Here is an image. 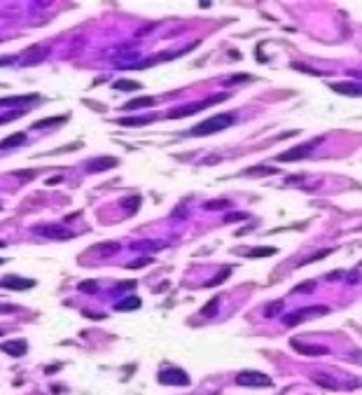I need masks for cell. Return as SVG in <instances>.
<instances>
[{
    "label": "cell",
    "mask_w": 362,
    "mask_h": 395,
    "mask_svg": "<svg viewBox=\"0 0 362 395\" xmlns=\"http://www.w3.org/2000/svg\"><path fill=\"white\" fill-rule=\"evenodd\" d=\"M3 246H5V243H3V241H0V248H3Z\"/></svg>",
    "instance_id": "cell-38"
},
{
    "label": "cell",
    "mask_w": 362,
    "mask_h": 395,
    "mask_svg": "<svg viewBox=\"0 0 362 395\" xmlns=\"http://www.w3.org/2000/svg\"><path fill=\"white\" fill-rule=\"evenodd\" d=\"M0 264H5V262H3V260H0Z\"/></svg>",
    "instance_id": "cell-39"
},
{
    "label": "cell",
    "mask_w": 362,
    "mask_h": 395,
    "mask_svg": "<svg viewBox=\"0 0 362 395\" xmlns=\"http://www.w3.org/2000/svg\"><path fill=\"white\" fill-rule=\"evenodd\" d=\"M227 96L225 94H217V96H213V98H206V101H199V103H185V106H178V108H173V110L168 112V117L171 120H180V117H187V115H194V112H201L204 108H208V106H213V103H222Z\"/></svg>",
    "instance_id": "cell-2"
},
{
    "label": "cell",
    "mask_w": 362,
    "mask_h": 395,
    "mask_svg": "<svg viewBox=\"0 0 362 395\" xmlns=\"http://www.w3.org/2000/svg\"><path fill=\"white\" fill-rule=\"evenodd\" d=\"M227 206H229V201L220 199V201H208V204H206V208H213V211H217V208H227Z\"/></svg>",
    "instance_id": "cell-30"
},
{
    "label": "cell",
    "mask_w": 362,
    "mask_h": 395,
    "mask_svg": "<svg viewBox=\"0 0 362 395\" xmlns=\"http://www.w3.org/2000/svg\"><path fill=\"white\" fill-rule=\"evenodd\" d=\"M292 348L297 353H301V356H325V353H330L325 346H313V344H301L299 339H292Z\"/></svg>",
    "instance_id": "cell-10"
},
{
    "label": "cell",
    "mask_w": 362,
    "mask_h": 395,
    "mask_svg": "<svg viewBox=\"0 0 362 395\" xmlns=\"http://www.w3.org/2000/svg\"><path fill=\"white\" fill-rule=\"evenodd\" d=\"M0 334H3V330H0Z\"/></svg>",
    "instance_id": "cell-40"
},
{
    "label": "cell",
    "mask_w": 362,
    "mask_h": 395,
    "mask_svg": "<svg viewBox=\"0 0 362 395\" xmlns=\"http://www.w3.org/2000/svg\"><path fill=\"white\" fill-rule=\"evenodd\" d=\"M79 290H84V292H96V283L94 281H82V283H79Z\"/></svg>",
    "instance_id": "cell-31"
},
{
    "label": "cell",
    "mask_w": 362,
    "mask_h": 395,
    "mask_svg": "<svg viewBox=\"0 0 362 395\" xmlns=\"http://www.w3.org/2000/svg\"><path fill=\"white\" fill-rule=\"evenodd\" d=\"M323 138H315V141H311V143H306V145H299V148H292V150H288V152H283V154H278V162H299V159H304V157H309L311 152H313V148L320 143Z\"/></svg>",
    "instance_id": "cell-6"
},
{
    "label": "cell",
    "mask_w": 362,
    "mask_h": 395,
    "mask_svg": "<svg viewBox=\"0 0 362 395\" xmlns=\"http://www.w3.org/2000/svg\"><path fill=\"white\" fill-rule=\"evenodd\" d=\"M234 122H236V117L231 115V112L206 117L204 122H199V124H194V127L189 129V136H210V133H217V131H222V129L231 127Z\"/></svg>",
    "instance_id": "cell-1"
},
{
    "label": "cell",
    "mask_w": 362,
    "mask_h": 395,
    "mask_svg": "<svg viewBox=\"0 0 362 395\" xmlns=\"http://www.w3.org/2000/svg\"><path fill=\"white\" fill-rule=\"evenodd\" d=\"M0 351H5L7 356H12V358H21V356L28 351V344H26V339H12V342L0 344Z\"/></svg>",
    "instance_id": "cell-8"
},
{
    "label": "cell",
    "mask_w": 362,
    "mask_h": 395,
    "mask_svg": "<svg viewBox=\"0 0 362 395\" xmlns=\"http://www.w3.org/2000/svg\"><path fill=\"white\" fill-rule=\"evenodd\" d=\"M26 143V133L19 131V133H12V136L3 138L0 141V150H10V148H19V145H24Z\"/></svg>",
    "instance_id": "cell-13"
},
{
    "label": "cell",
    "mask_w": 362,
    "mask_h": 395,
    "mask_svg": "<svg viewBox=\"0 0 362 395\" xmlns=\"http://www.w3.org/2000/svg\"><path fill=\"white\" fill-rule=\"evenodd\" d=\"M313 288H315V285H313V281H309L306 285H299V288H294V290H297V292H311Z\"/></svg>",
    "instance_id": "cell-33"
},
{
    "label": "cell",
    "mask_w": 362,
    "mask_h": 395,
    "mask_svg": "<svg viewBox=\"0 0 362 395\" xmlns=\"http://www.w3.org/2000/svg\"><path fill=\"white\" fill-rule=\"evenodd\" d=\"M112 87L122 89V91H136V89H140V82H136V80H117Z\"/></svg>",
    "instance_id": "cell-18"
},
{
    "label": "cell",
    "mask_w": 362,
    "mask_h": 395,
    "mask_svg": "<svg viewBox=\"0 0 362 395\" xmlns=\"http://www.w3.org/2000/svg\"><path fill=\"white\" fill-rule=\"evenodd\" d=\"M122 206H124V208H126V211H129V213H133V211H136V208H138V206H140V196H138V194H133V196H126V199L122 201Z\"/></svg>",
    "instance_id": "cell-20"
},
{
    "label": "cell",
    "mask_w": 362,
    "mask_h": 395,
    "mask_svg": "<svg viewBox=\"0 0 362 395\" xmlns=\"http://www.w3.org/2000/svg\"><path fill=\"white\" fill-rule=\"evenodd\" d=\"M276 253V248H269V246H264V248H255V250H250V258H264V255H273Z\"/></svg>",
    "instance_id": "cell-23"
},
{
    "label": "cell",
    "mask_w": 362,
    "mask_h": 395,
    "mask_svg": "<svg viewBox=\"0 0 362 395\" xmlns=\"http://www.w3.org/2000/svg\"><path fill=\"white\" fill-rule=\"evenodd\" d=\"M243 213H234V215H227V220H241Z\"/></svg>",
    "instance_id": "cell-35"
},
{
    "label": "cell",
    "mask_w": 362,
    "mask_h": 395,
    "mask_svg": "<svg viewBox=\"0 0 362 395\" xmlns=\"http://www.w3.org/2000/svg\"><path fill=\"white\" fill-rule=\"evenodd\" d=\"M117 166V159L115 157H103V159H91L89 164H87V171L89 173H100V171H110Z\"/></svg>",
    "instance_id": "cell-9"
},
{
    "label": "cell",
    "mask_w": 362,
    "mask_h": 395,
    "mask_svg": "<svg viewBox=\"0 0 362 395\" xmlns=\"http://www.w3.org/2000/svg\"><path fill=\"white\" fill-rule=\"evenodd\" d=\"M68 120V115H58V117H47V120H37L33 124V129H42V127H52V124H61V122Z\"/></svg>",
    "instance_id": "cell-19"
},
{
    "label": "cell",
    "mask_w": 362,
    "mask_h": 395,
    "mask_svg": "<svg viewBox=\"0 0 362 395\" xmlns=\"http://www.w3.org/2000/svg\"><path fill=\"white\" fill-rule=\"evenodd\" d=\"M40 98V94H26V96H7V98H0V106H28V103H35Z\"/></svg>",
    "instance_id": "cell-11"
},
{
    "label": "cell",
    "mask_w": 362,
    "mask_h": 395,
    "mask_svg": "<svg viewBox=\"0 0 362 395\" xmlns=\"http://www.w3.org/2000/svg\"><path fill=\"white\" fill-rule=\"evenodd\" d=\"M150 262H152L150 258H140V260H133V262H129L126 267H129V269H140V267H147Z\"/></svg>",
    "instance_id": "cell-26"
},
{
    "label": "cell",
    "mask_w": 362,
    "mask_h": 395,
    "mask_svg": "<svg viewBox=\"0 0 362 395\" xmlns=\"http://www.w3.org/2000/svg\"><path fill=\"white\" fill-rule=\"evenodd\" d=\"M280 311H283V302H273V304H267V309H264V316H267V318H273V316H278Z\"/></svg>",
    "instance_id": "cell-21"
},
{
    "label": "cell",
    "mask_w": 362,
    "mask_h": 395,
    "mask_svg": "<svg viewBox=\"0 0 362 395\" xmlns=\"http://www.w3.org/2000/svg\"><path fill=\"white\" fill-rule=\"evenodd\" d=\"M133 309H140V297H126V300L115 304V311H133Z\"/></svg>",
    "instance_id": "cell-16"
},
{
    "label": "cell",
    "mask_w": 362,
    "mask_h": 395,
    "mask_svg": "<svg viewBox=\"0 0 362 395\" xmlns=\"http://www.w3.org/2000/svg\"><path fill=\"white\" fill-rule=\"evenodd\" d=\"M35 234H42V236H49V239H68L70 236L63 227H35Z\"/></svg>",
    "instance_id": "cell-14"
},
{
    "label": "cell",
    "mask_w": 362,
    "mask_h": 395,
    "mask_svg": "<svg viewBox=\"0 0 362 395\" xmlns=\"http://www.w3.org/2000/svg\"><path fill=\"white\" fill-rule=\"evenodd\" d=\"M325 313H330V309H327L325 304H320V306H309V309H299V311H294V313H288V316L283 318V325H285V327H294V325H299L301 321H306V318L325 316Z\"/></svg>",
    "instance_id": "cell-3"
},
{
    "label": "cell",
    "mask_w": 362,
    "mask_h": 395,
    "mask_svg": "<svg viewBox=\"0 0 362 395\" xmlns=\"http://www.w3.org/2000/svg\"><path fill=\"white\" fill-rule=\"evenodd\" d=\"M248 80H252V75H246V73H241V75H234L231 80H227L225 85L229 87V85H238V82H248Z\"/></svg>",
    "instance_id": "cell-25"
},
{
    "label": "cell",
    "mask_w": 362,
    "mask_h": 395,
    "mask_svg": "<svg viewBox=\"0 0 362 395\" xmlns=\"http://www.w3.org/2000/svg\"><path fill=\"white\" fill-rule=\"evenodd\" d=\"M117 250V243H108V248H94V253L98 255H112Z\"/></svg>",
    "instance_id": "cell-29"
},
{
    "label": "cell",
    "mask_w": 362,
    "mask_h": 395,
    "mask_svg": "<svg viewBox=\"0 0 362 395\" xmlns=\"http://www.w3.org/2000/svg\"><path fill=\"white\" fill-rule=\"evenodd\" d=\"M248 173H252V175H273L276 173V169H271V166H257V169H248Z\"/></svg>",
    "instance_id": "cell-24"
},
{
    "label": "cell",
    "mask_w": 362,
    "mask_h": 395,
    "mask_svg": "<svg viewBox=\"0 0 362 395\" xmlns=\"http://www.w3.org/2000/svg\"><path fill=\"white\" fill-rule=\"evenodd\" d=\"M229 271H231V269H229V267H227V269H222L220 274H217V276H215V279L210 281V283H208V285H220V283H222V281H225V279H227V276H229Z\"/></svg>",
    "instance_id": "cell-28"
},
{
    "label": "cell",
    "mask_w": 362,
    "mask_h": 395,
    "mask_svg": "<svg viewBox=\"0 0 362 395\" xmlns=\"http://www.w3.org/2000/svg\"><path fill=\"white\" fill-rule=\"evenodd\" d=\"M157 379H159V384H164V386H189L187 372H185V369H180V367L162 369V372L157 374Z\"/></svg>",
    "instance_id": "cell-5"
},
{
    "label": "cell",
    "mask_w": 362,
    "mask_h": 395,
    "mask_svg": "<svg viewBox=\"0 0 362 395\" xmlns=\"http://www.w3.org/2000/svg\"><path fill=\"white\" fill-rule=\"evenodd\" d=\"M357 279H360V271H351L348 274V283H357Z\"/></svg>",
    "instance_id": "cell-34"
},
{
    "label": "cell",
    "mask_w": 362,
    "mask_h": 395,
    "mask_svg": "<svg viewBox=\"0 0 362 395\" xmlns=\"http://www.w3.org/2000/svg\"><path fill=\"white\" fill-rule=\"evenodd\" d=\"M3 285H5L7 290H28V288L35 285V281L33 279H19V276H7Z\"/></svg>",
    "instance_id": "cell-12"
},
{
    "label": "cell",
    "mask_w": 362,
    "mask_h": 395,
    "mask_svg": "<svg viewBox=\"0 0 362 395\" xmlns=\"http://www.w3.org/2000/svg\"><path fill=\"white\" fill-rule=\"evenodd\" d=\"M157 101L152 98V96H138V98H131L124 103V110H136V108H150L154 106Z\"/></svg>",
    "instance_id": "cell-15"
},
{
    "label": "cell",
    "mask_w": 362,
    "mask_h": 395,
    "mask_svg": "<svg viewBox=\"0 0 362 395\" xmlns=\"http://www.w3.org/2000/svg\"><path fill=\"white\" fill-rule=\"evenodd\" d=\"M7 64H12V58H0V66H7Z\"/></svg>",
    "instance_id": "cell-37"
},
{
    "label": "cell",
    "mask_w": 362,
    "mask_h": 395,
    "mask_svg": "<svg viewBox=\"0 0 362 395\" xmlns=\"http://www.w3.org/2000/svg\"><path fill=\"white\" fill-rule=\"evenodd\" d=\"M339 276H344L341 271H334V274H330V276H327V279H330V281H334V279H339Z\"/></svg>",
    "instance_id": "cell-36"
},
{
    "label": "cell",
    "mask_w": 362,
    "mask_h": 395,
    "mask_svg": "<svg viewBox=\"0 0 362 395\" xmlns=\"http://www.w3.org/2000/svg\"><path fill=\"white\" fill-rule=\"evenodd\" d=\"M236 384H238V386H250V388H271L273 381L269 379L267 374H262V372L246 369V372H238Z\"/></svg>",
    "instance_id": "cell-4"
},
{
    "label": "cell",
    "mask_w": 362,
    "mask_h": 395,
    "mask_svg": "<svg viewBox=\"0 0 362 395\" xmlns=\"http://www.w3.org/2000/svg\"><path fill=\"white\" fill-rule=\"evenodd\" d=\"M117 122H119L122 127H145V124L152 122V117H122Z\"/></svg>",
    "instance_id": "cell-17"
},
{
    "label": "cell",
    "mask_w": 362,
    "mask_h": 395,
    "mask_svg": "<svg viewBox=\"0 0 362 395\" xmlns=\"http://www.w3.org/2000/svg\"><path fill=\"white\" fill-rule=\"evenodd\" d=\"M330 87L332 91H336L341 96H353V98L362 96V82H332Z\"/></svg>",
    "instance_id": "cell-7"
},
{
    "label": "cell",
    "mask_w": 362,
    "mask_h": 395,
    "mask_svg": "<svg viewBox=\"0 0 362 395\" xmlns=\"http://www.w3.org/2000/svg\"><path fill=\"white\" fill-rule=\"evenodd\" d=\"M313 381H315L318 386H325V388H332V390H336V388H339V381H332V379H327V377L323 379L320 374H315V377H313Z\"/></svg>",
    "instance_id": "cell-22"
},
{
    "label": "cell",
    "mask_w": 362,
    "mask_h": 395,
    "mask_svg": "<svg viewBox=\"0 0 362 395\" xmlns=\"http://www.w3.org/2000/svg\"><path fill=\"white\" fill-rule=\"evenodd\" d=\"M217 302H220V300H213L208 306H204V311H201V313H204V316H210V313H215V311H217Z\"/></svg>",
    "instance_id": "cell-32"
},
{
    "label": "cell",
    "mask_w": 362,
    "mask_h": 395,
    "mask_svg": "<svg viewBox=\"0 0 362 395\" xmlns=\"http://www.w3.org/2000/svg\"><path fill=\"white\" fill-rule=\"evenodd\" d=\"M21 115H24V110H14V112H7L5 117H0V124H5V122H14V120H19Z\"/></svg>",
    "instance_id": "cell-27"
}]
</instances>
